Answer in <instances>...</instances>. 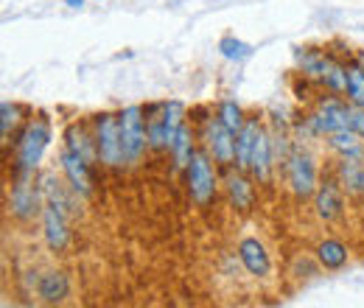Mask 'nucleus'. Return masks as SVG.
Instances as JSON below:
<instances>
[{
	"label": "nucleus",
	"mask_w": 364,
	"mask_h": 308,
	"mask_svg": "<svg viewBox=\"0 0 364 308\" xmlns=\"http://www.w3.org/2000/svg\"><path fill=\"white\" fill-rule=\"evenodd\" d=\"M196 149H199V146H196V129L185 121L180 127V132H177V137H174V143H171V149H168L171 163H174L177 171H185V169H188V163H191V157H193Z\"/></svg>",
	"instance_id": "23"
},
{
	"label": "nucleus",
	"mask_w": 364,
	"mask_h": 308,
	"mask_svg": "<svg viewBox=\"0 0 364 308\" xmlns=\"http://www.w3.org/2000/svg\"><path fill=\"white\" fill-rule=\"evenodd\" d=\"M319 87L325 90V92L345 95V90H348V62H342V59H336V56L331 53V65H328V70H325Z\"/></svg>",
	"instance_id": "25"
},
{
	"label": "nucleus",
	"mask_w": 364,
	"mask_h": 308,
	"mask_svg": "<svg viewBox=\"0 0 364 308\" xmlns=\"http://www.w3.org/2000/svg\"><path fill=\"white\" fill-rule=\"evenodd\" d=\"M311 137H328L331 132L350 129V101L336 92H322L314 104V110L303 118Z\"/></svg>",
	"instance_id": "2"
},
{
	"label": "nucleus",
	"mask_w": 364,
	"mask_h": 308,
	"mask_svg": "<svg viewBox=\"0 0 364 308\" xmlns=\"http://www.w3.org/2000/svg\"><path fill=\"white\" fill-rule=\"evenodd\" d=\"M255 179L247 171L238 169H225V193L230 199V208H235L238 213H247L255 202Z\"/></svg>",
	"instance_id": "12"
},
{
	"label": "nucleus",
	"mask_w": 364,
	"mask_h": 308,
	"mask_svg": "<svg viewBox=\"0 0 364 308\" xmlns=\"http://www.w3.org/2000/svg\"><path fill=\"white\" fill-rule=\"evenodd\" d=\"M199 140L208 149V154L216 160V166L225 171L235 166V132H230L228 127L219 121V115H208L199 127Z\"/></svg>",
	"instance_id": "7"
},
{
	"label": "nucleus",
	"mask_w": 364,
	"mask_h": 308,
	"mask_svg": "<svg viewBox=\"0 0 364 308\" xmlns=\"http://www.w3.org/2000/svg\"><path fill=\"white\" fill-rule=\"evenodd\" d=\"M336 182L342 185V191L348 196H362V179H364V160L356 157H339L336 169H333Z\"/></svg>",
	"instance_id": "20"
},
{
	"label": "nucleus",
	"mask_w": 364,
	"mask_h": 308,
	"mask_svg": "<svg viewBox=\"0 0 364 308\" xmlns=\"http://www.w3.org/2000/svg\"><path fill=\"white\" fill-rule=\"evenodd\" d=\"M37 294L43 303H62L70 294V277L62 269H46L37 277Z\"/></svg>",
	"instance_id": "19"
},
{
	"label": "nucleus",
	"mask_w": 364,
	"mask_h": 308,
	"mask_svg": "<svg viewBox=\"0 0 364 308\" xmlns=\"http://www.w3.org/2000/svg\"><path fill=\"white\" fill-rule=\"evenodd\" d=\"M219 51H222V56L230 59V62H247V59L252 56V45L241 43V40L232 37V34L219 40Z\"/></svg>",
	"instance_id": "29"
},
{
	"label": "nucleus",
	"mask_w": 364,
	"mask_h": 308,
	"mask_svg": "<svg viewBox=\"0 0 364 308\" xmlns=\"http://www.w3.org/2000/svg\"><path fill=\"white\" fill-rule=\"evenodd\" d=\"M345 98L350 104H356V107H364V73L353 59L348 62V90H345Z\"/></svg>",
	"instance_id": "28"
},
{
	"label": "nucleus",
	"mask_w": 364,
	"mask_h": 308,
	"mask_svg": "<svg viewBox=\"0 0 364 308\" xmlns=\"http://www.w3.org/2000/svg\"><path fill=\"white\" fill-rule=\"evenodd\" d=\"M146 137L151 152H168L166 140V118H163V101L146 107Z\"/></svg>",
	"instance_id": "24"
},
{
	"label": "nucleus",
	"mask_w": 364,
	"mask_h": 308,
	"mask_svg": "<svg viewBox=\"0 0 364 308\" xmlns=\"http://www.w3.org/2000/svg\"><path fill=\"white\" fill-rule=\"evenodd\" d=\"M235 253H238L241 266L247 269V275H252V277H269L272 275V255L258 235H244L238 241Z\"/></svg>",
	"instance_id": "11"
},
{
	"label": "nucleus",
	"mask_w": 364,
	"mask_h": 308,
	"mask_svg": "<svg viewBox=\"0 0 364 308\" xmlns=\"http://www.w3.org/2000/svg\"><path fill=\"white\" fill-rule=\"evenodd\" d=\"M345 191H342V185L336 182V176H322L317 185V191H314V213H317L319 221H325V224H331V221L342 219V213H345Z\"/></svg>",
	"instance_id": "10"
},
{
	"label": "nucleus",
	"mask_w": 364,
	"mask_h": 308,
	"mask_svg": "<svg viewBox=\"0 0 364 308\" xmlns=\"http://www.w3.org/2000/svg\"><path fill=\"white\" fill-rule=\"evenodd\" d=\"M216 160L208 154L205 146H199L185 169V185H188V196L199 205V208H208L216 196V188H219V176H216Z\"/></svg>",
	"instance_id": "3"
},
{
	"label": "nucleus",
	"mask_w": 364,
	"mask_h": 308,
	"mask_svg": "<svg viewBox=\"0 0 364 308\" xmlns=\"http://www.w3.org/2000/svg\"><path fill=\"white\" fill-rule=\"evenodd\" d=\"M50 121L46 115L31 118L14 137V176L17 174H34L46 157L50 146Z\"/></svg>",
	"instance_id": "1"
},
{
	"label": "nucleus",
	"mask_w": 364,
	"mask_h": 308,
	"mask_svg": "<svg viewBox=\"0 0 364 308\" xmlns=\"http://www.w3.org/2000/svg\"><path fill=\"white\" fill-rule=\"evenodd\" d=\"M216 115H219V121L228 127L230 132H241V127L247 124V115H244V110H241V104L238 101H232V98H225V101H219V107H216Z\"/></svg>",
	"instance_id": "27"
},
{
	"label": "nucleus",
	"mask_w": 364,
	"mask_h": 308,
	"mask_svg": "<svg viewBox=\"0 0 364 308\" xmlns=\"http://www.w3.org/2000/svg\"><path fill=\"white\" fill-rule=\"evenodd\" d=\"M65 3H68L70 9H82V6H85V0H65Z\"/></svg>",
	"instance_id": "32"
},
{
	"label": "nucleus",
	"mask_w": 364,
	"mask_h": 308,
	"mask_svg": "<svg viewBox=\"0 0 364 308\" xmlns=\"http://www.w3.org/2000/svg\"><path fill=\"white\" fill-rule=\"evenodd\" d=\"M9 213L11 219L23 221H34L37 216H43V208H46V196H43V188L40 182L34 179V174H17L11 182V191H9Z\"/></svg>",
	"instance_id": "6"
},
{
	"label": "nucleus",
	"mask_w": 364,
	"mask_h": 308,
	"mask_svg": "<svg viewBox=\"0 0 364 308\" xmlns=\"http://www.w3.org/2000/svg\"><path fill=\"white\" fill-rule=\"evenodd\" d=\"M314 258H317V264L322 269L339 272L342 266L348 264L350 253H348V244L345 241H339V238H322L317 244V250H314Z\"/></svg>",
	"instance_id": "21"
},
{
	"label": "nucleus",
	"mask_w": 364,
	"mask_h": 308,
	"mask_svg": "<svg viewBox=\"0 0 364 308\" xmlns=\"http://www.w3.org/2000/svg\"><path fill=\"white\" fill-rule=\"evenodd\" d=\"M98 3H101V0H98Z\"/></svg>",
	"instance_id": "34"
},
{
	"label": "nucleus",
	"mask_w": 364,
	"mask_h": 308,
	"mask_svg": "<svg viewBox=\"0 0 364 308\" xmlns=\"http://www.w3.org/2000/svg\"><path fill=\"white\" fill-rule=\"evenodd\" d=\"M37 182H40V188H43L46 202L56 205L68 219H79V216H82V208H79V199H82V196L68 185L65 176H56L53 171H43V174L37 176Z\"/></svg>",
	"instance_id": "9"
},
{
	"label": "nucleus",
	"mask_w": 364,
	"mask_h": 308,
	"mask_svg": "<svg viewBox=\"0 0 364 308\" xmlns=\"http://www.w3.org/2000/svg\"><path fill=\"white\" fill-rule=\"evenodd\" d=\"M362 199H364V179H362Z\"/></svg>",
	"instance_id": "33"
},
{
	"label": "nucleus",
	"mask_w": 364,
	"mask_h": 308,
	"mask_svg": "<svg viewBox=\"0 0 364 308\" xmlns=\"http://www.w3.org/2000/svg\"><path fill=\"white\" fill-rule=\"evenodd\" d=\"M328 149L336 154V157H356L364 160V137L353 129H339V132H331L325 137Z\"/></svg>",
	"instance_id": "22"
},
{
	"label": "nucleus",
	"mask_w": 364,
	"mask_h": 308,
	"mask_svg": "<svg viewBox=\"0 0 364 308\" xmlns=\"http://www.w3.org/2000/svg\"><path fill=\"white\" fill-rule=\"evenodd\" d=\"M59 169H62V176L68 179V185L82 196L87 199L92 193V174H90V163L82 160L79 154H73L70 149H62L59 154Z\"/></svg>",
	"instance_id": "14"
},
{
	"label": "nucleus",
	"mask_w": 364,
	"mask_h": 308,
	"mask_svg": "<svg viewBox=\"0 0 364 308\" xmlns=\"http://www.w3.org/2000/svg\"><path fill=\"white\" fill-rule=\"evenodd\" d=\"M121 121V140H124V154H127V166L140 163V157L149 149V137H146V107L129 104L118 112Z\"/></svg>",
	"instance_id": "8"
},
{
	"label": "nucleus",
	"mask_w": 364,
	"mask_h": 308,
	"mask_svg": "<svg viewBox=\"0 0 364 308\" xmlns=\"http://www.w3.org/2000/svg\"><path fill=\"white\" fill-rule=\"evenodd\" d=\"M353 132H359L364 137V107H356L350 104V124H348Z\"/></svg>",
	"instance_id": "30"
},
{
	"label": "nucleus",
	"mask_w": 364,
	"mask_h": 308,
	"mask_svg": "<svg viewBox=\"0 0 364 308\" xmlns=\"http://www.w3.org/2000/svg\"><path fill=\"white\" fill-rule=\"evenodd\" d=\"M291 56H294V68H297V73L306 76V79H311L314 85L322 82V76H325V70H328V65H331V53H328V51L309 48V45L294 48Z\"/></svg>",
	"instance_id": "17"
},
{
	"label": "nucleus",
	"mask_w": 364,
	"mask_h": 308,
	"mask_svg": "<svg viewBox=\"0 0 364 308\" xmlns=\"http://www.w3.org/2000/svg\"><path fill=\"white\" fill-rule=\"evenodd\" d=\"M353 62L362 68V73H364V51H356V53H353Z\"/></svg>",
	"instance_id": "31"
},
{
	"label": "nucleus",
	"mask_w": 364,
	"mask_h": 308,
	"mask_svg": "<svg viewBox=\"0 0 364 308\" xmlns=\"http://www.w3.org/2000/svg\"><path fill=\"white\" fill-rule=\"evenodd\" d=\"M20 118H23L20 104H14V101H3V104H0V132H3V146H9V137H17Z\"/></svg>",
	"instance_id": "26"
},
{
	"label": "nucleus",
	"mask_w": 364,
	"mask_h": 308,
	"mask_svg": "<svg viewBox=\"0 0 364 308\" xmlns=\"http://www.w3.org/2000/svg\"><path fill=\"white\" fill-rule=\"evenodd\" d=\"M274 171V154H272V137H269V127L264 124L261 132L255 137V149H252V160H250V174L258 185H269Z\"/></svg>",
	"instance_id": "13"
},
{
	"label": "nucleus",
	"mask_w": 364,
	"mask_h": 308,
	"mask_svg": "<svg viewBox=\"0 0 364 308\" xmlns=\"http://www.w3.org/2000/svg\"><path fill=\"white\" fill-rule=\"evenodd\" d=\"M92 129H95V146H98V163L104 169H124L127 154H124L118 112H98L92 118Z\"/></svg>",
	"instance_id": "4"
},
{
	"label": "nucleus",
	"mask_w": 364,
	"mask_h": 308,
	"mask_svg": "<svg viewBox=\"0 0 364 308\" xmlns=\"http://www.w3.org/2000/svg\"><path fill=\"white\" fill-rule=\"evenodd\" d=\"M283 176H286V185L289 191L297 196V199H311L314 191L319 185V169H317V157L297 140L286 169H283Z\"/></svg>",
	"instance_id": "5"
},
{
	"label": "nucleus",
	"mask_w": 364,
	"mask_h": 308,
	"mask_svg": "<svg viewBox=\"0 0 364 308\" xmlns=\"http://www.w3.org/2000/svg\"><path fill=\"white\" fill-rule=\"evenodd\" d=\"M264 121L258 115H250L247 124L241 127V132L235 134V166L238 171H247L250 174V160H252V149H255V137L261 132Z\"/></svg>",
	"instance_id": "18"
},
{
	"label": "nucleus",
	"mask_w": 364,
	"mask_h": 308,
	"mask_svg": "<svg viewBox=\"0 0 364 308\" xmlns=\"http://www.w3.org/2000/svg\"><path fill=\"white\" fill-rule=\"evenodd\" d=\"M40 219H43V235H46L48 250L50 253H62L68 247V241H70V227H68L70 219L56 205H50V202H46Z\"/></svg>",
	"instance_id": "15"
},
{
	"label": "nucleus",
	"mask_w": 364,
	"mask_h": 308,
	"mask_svg": "<svg viewBox=\"0 0 364 308\" xmlns=\"http://www.w3.org/2000/svg\"><path fill=\"white\" fill-rule=\"evenodd\" d=\"M65 149H70L73 154H79L87 163H98V146H95V129L87 121H73L65 129Z\"/></svg>",
	"instance_id": "16"
}]
</instances>
